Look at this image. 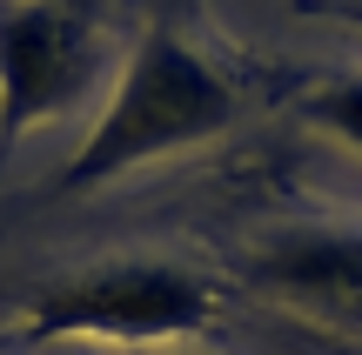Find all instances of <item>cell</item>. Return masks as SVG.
<instances>
[{
	"mask_svg": "<svg viewBox=\"0 0 362 355\" xmlns=\"http://www.w3.org/2000/svg\"><path fill=\"white\" fill-rule=\"evenodd\" d=\"M235 107H242L235 101V80L221 67H208L181 34L155 27L128 54L107 114L94 121V134L61 168V195L107 188L115 174L141 168V161H161V155H181V148L208 141V134H221L235 121Z\"/></svg>",
	"mask_w": 362,
	"mask_h": 355,
	"instance_id": "6da1fadb",
	"label": "cell"
},
{
	"mask_svg": "<svg viewBox=\"0 0 362 355\" xmlns=\"http://www.w3.org/2000/svg\"><path fill=\"white\" fill-rule=\"evenodd\" d=\"M309 121H322L329 134H342L349 148H362V74L329 80V88L309 101Z\"/></svg>",
	"mask_w": 362,
	"mask_h": 355,
	"instance_id": "5b68a950",
	"label": "cell"
},
{
	"mask_svg": "<svg viewBox=\"0 0 362 355\" xmlns=\"http://www.w3.org/2000/svg\"><path fill=\"white\" fill-rule=\"evenodd\" d=\"M101 74V34L67 0H13L0 13V148L54 121Z\"/></svg>",
	"mask_w": 362,
	"mask_h": 355,
	"instance_id": "3957f363",
	"label": "cell"
},
{
	"mask_svg": "<svg viewBox=\"0 0 362 355\" xmlns=\"http://www.w3.org/2000/svg\"><path fill=\"white\" fill-rule=\"evenodd\" d=\"M248 282L322 329L362 335V222H302L262 235Z\"/></svg>",
	"mask_w": 362,
	"mask_h": 355,
	"instance_id": "277c9868",
	"label": "cell"
},
{
	"mask_svg": "<svg viewBox=\"0 0 362 355\" xmlns=\"http://www.w3.org/2000/svg\"><path fill=\"white\" fill-rule=\"evenodd\" d=\"M215 322V295L175 262H107L40 282L21 329L34 342H181Z\"/></svg>",
	"mask_w": 362,
	"mask_h": 355,
	"instance_id": "7a4b0ae2",
	"label": "cell"
},
{
	"mask_svg": "<svg viewBox=\"0 0 362 355\" xmlns=\"http://www.w3.org/2000/svg\"><path fill=\"white\" fill-rule=\"evenodd\" d=\"M329 13H342V20H362V0H322Z\"/></svg>",
	"mask_w": 362,
	"mask_h": 355,
	"instance_id": "8992f818",
	"label": "cell"
}]
</instances>
